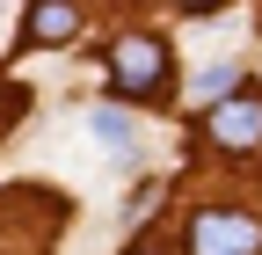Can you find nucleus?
<instances>
[{
  "instance_id": "f257e3e1",
  "label": "nucleus",
  "mask_w": 262,
  "mask_h": 255,
  "mask_svg": "<svg viewBox=\"0 0 262 255\" xmlns=\"http://www.w3.org/2000/svg\"><path fill=\"white\" fill-rule=\"evenodd\" d=\"M110 88L124 102H160L168 95V44L153 29H124L110 44Z\"/></svg>"
},
{
  "instance_id": "7ed1b4c3",
  "label": "nucleus",
  "mask_w": 262,
  "mask_h": 255,
  "mask_svg": "<svg viewBox=\"0 0 262 255\" xmlns=\"http://www.w3.org/2000/svg\"><path fill=\"white\" fill-rule=\"evenodd\" d=\"M204 132H211V146H226V153H248V146L262 139V102H255V95H233V102H219V110L204 117Z\"/></svg>"
},
{
  "instance_id": "f03ea898",
  "label": "nucleus",
  "mask_w": 262,
  "mask_h": 255,
  "mask_svg": "<svg viewBox=\"0 0 262 255\" xmlns=\"http://www.w3.org/2000/svg\"><path fill=\"white\" fill-rule=\"evenodd\" d=\"M262 248V219L248 211H196L189 219V255H255Z\"/></svg>"
},
{
  "instance_id": "20e7f679",
  "label": "nucleus",
  "mask_w": 262,
  "mask_h": 255,
  "mask_svg": "<svg viewBox=\"0 0 262 255\" xmlns=\"http://www.w3.org/2000/svg\"><path fill=\"white\" fill-rule=\"evenodd\" d=\"M22 29H29V44H66L80 29V8H58V0H44V8H29L22 15Z\"/></svg>"
},
{
  "instance_id": "0eeeda50",
  "label": "nucleus",
  "mask_w": 262,
  "mask_h": 255,
  "mask_svg": "<svg viewBox=\"0 0 262 255\" xmlns=\"http://www.w3.org/2000/svg\"><path fill=\"white\" fill-rule=\"evenodd\" d=\"M124 255H160V248H153V241H131V248H124Z\"/></svg>"
},
{
  "instance_id": "423d86ee",
  "label": "nucleus",
  "mask_w": 262,
  "mask_h": 255,
  "mask_svg": "<svg viewBox=\"0 0 262 255\" xmlns=\"http://www.w3.org/2000/svg\"><path fill=\"white\" fill-rule=\"evenodd\" d=\"M233 80H241L233 66H211V73H196V102H211V110H219V102H233Z\"/></svg>"
},
{
  "instance_id": "39448f33",
  "label": "nucleus",
  "mask_w": 262,
  "mask_h": 255,
  "mask_svg": "<svg viewBox=\"0 0 262 255\" xmlns=\"http://www.w3.org/2000/svg\"><path fill=\"white\" fill-rule=\"evenodd\" d=\"M95 139H102L110 153H124V161H131V146H139V139H131V117H124V110H95Z\"/></svg>"
}]
</instances>
